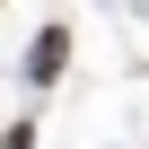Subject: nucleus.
I'll use <instances>...</instances> for the list:
<instances>
[{
  "label": "nucleus",
  "instance_id": "1",
  "mask_svg": "<svg viewBox=\"0 0 149 149\" xmlns=\"http://www.w3.org/2000/svg\"><path fill=\"white\" fill-rule=\"evenodd\" d=\"M61 61H70V35H61V26H44V35H35V53H26V70H35V79H61Z\"/></svg>",
  "mask_w": 149,
  "mask_h": 149
},
{
  "label": "nucleus",
  "instance_id": "2",
  "mask_svg": "<svg viewBox=\"0 0 149 149\" xmlns=\"http://www.w3.org/2000/svg\"><path fill=\"white\" fill-rule=\"evenodd\" d=\"M0 149H35V132H26V123H18V132H9V140H0Z\"/></svg>",
  "mask_w": 149,
  "mask_h": 149
}]
</instances>
